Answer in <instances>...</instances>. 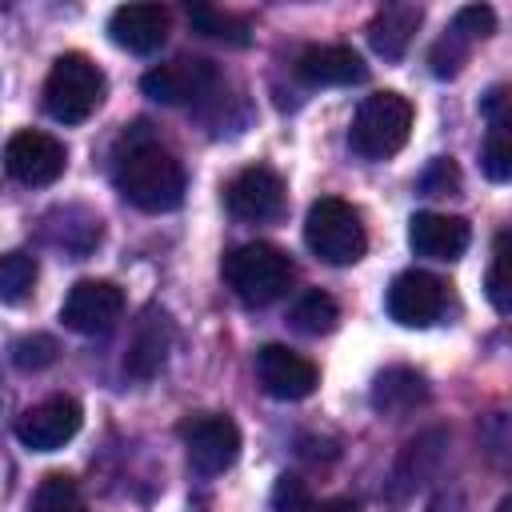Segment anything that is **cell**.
Listing matches in <instances>:
<instances>
[{"instance_id":"obj_1","label":"cell","mask_w":512,"mask_h":512,"mask_svg":"<svg viewBox=\"0 0 512 512\" xmlns=\"http://www.w3.org/2000/svg\"><path fill=\"white\" fill-rule=\"evenodd\" d=\"M120 196L140 212H172L184 200V168L156 140H136L116 156L112 172Z\"/></svg>"},{"instance_id":"obj_2","label":"cell","mask_w":512,"mask_h":512,"mask_svg":"<svg viewBox=\"0 0 512 512\" xmlns=\"http://www.w3.org/2000/svg\"><path fill=\"white\" fill-rule=\"evenodd\" d=\"M220 272H224V284L236 292V300H244L252 308H264V304L280 300L288 292V284H292L288 252H280L276 244H264V240L232 248L224 256Z\"/></svg>"},{"instance_id":"obj_3","label":"cell","mask_w":512,"mask_h":512,"mask_svg":"<svg viewBox=\"0 0 512 512\" xmlns=\"http://www.w3.org/2000/svg\"><path fill=\"white\" fill-rule=\"evenodd\" d=\"M104 72L84 52H64L52 60L44 80V112L60 124H84L104 104Z\"/></svg>"},{"instance_id":"obj_4","label":"cell","mask_w":512,"mask_h":512,"mask_svg":"<svg viewBox=\"0 0 512 512\" xmlns=\"http://www.w3.org/2000/svg\"><path fill=\"white\" fill-rule=\"evenodd\" d=\"M412 132V104L400 92H372L360 100L352 128H348V148L360 160H388L408 144Z\"/></svg>"},{"instance_id":"obj_5","label":"cell","mask_w":512,"mask_h":512,"mask_svg":"<svg viewBox=\"0 0 512 512\" xmlns=\"http://www.w3.org/2000/svg\"><path fill=\"white\" fill-rule=\"evenodd\" d=\"M304 244L316 260L344 268L356 264L368 248V232L360 224V212L340 196H320L304 216Z\"/></svg>"},{"instance_id":"obj_6","label":"cell","mask_w":512,"mask_h":512,"mask_svg":"<svg viewBox=\"0 0 512 512\" xmlns=\"http://www.w3.org/2000/svg\"><path fill=\"white\" fill-rule=\"evenodd\" d=\"M180 436H184V452H188V464L192 472L200 476H220L236 464L240 456V428L232 416L224 412H208V416H192L180 424Z\"/></svg>"},{"instance_id":"obj_7","label":"cell","mask_w":512,"mask_h":512,"mask_svg":"<svg viewBox=\"0 0 512 512\" xmlns=\"http://www.w3.org/2000/svg\"><path fill=\"white\" fill-rule=\"evenodd\" d=\"M68 152L56 136L40 132V128H20L8 136L4 144V172L28 188H48L64 176Z\"/></svg>"},{"instance_id":"obj_8","label":"cell","mask_w":512,"mask_h":512,"mask_svg":"<svg viewBox=\"0 0 512 512\" xmlns=\"http://www.w3.org/2000/svg\"><path fill=\"white\" fill-rule=\"evenodd\" d=\"M388 316L400 324V328H428L444 316V304H448V284L424 268H408L400 272L392 284H388Z\"/></svg>"},{"instance_id":"obj_9","label":"cell","mask_w":512,"mask_h":512,"mask_svg":"<svg viewBox=\"0 0 512 512\" xmlns=\"http://www.w3.org/2000/svg\"><path fill=\"white\" fill-rule=\"evenodd\" d=\"M124 316V292L112 280H76L60 304L64 328L80 336H104Z\"/></svg>"},{"instance_id":"obj_10","label":"cell","mask_w":512,"mask_h":512,"mask_svg":"<svg viewBox=\"0 0 512 512\" xmlns=\"http://www.w3.org/2000/svg\"><path fill=\"white\" fill-rule=\"evenodd\" d=\"M80 424H84V412L72 396H48V400L20 412L16 440L32 452H56L80 432Z\"/></svg>"},{"instance_id":"obj_11","label":"cell","mask_w":512,"mask_h":512,"mask_svg":"<svg viewBox=\"0 0 512 512\" xmlns=\"http://www.w3.org/2000/svg\"><path fill=\"white\" fill-rule=\"evenodd\" d=\"M216 68L200 56H180L168 64H156L140 76L144 96H152L156 104H192L200 96H208L216 88Z\"/></svg>"},{"instance_id":"obj_12","label":"cell","mask_w":512,"mask_h":512,"mask_svg":"<svg viewBox=\"0 0 512 512\" xmlns=\"http://www.w3.org/2000/svg\"><path fill=\"white\" fill-rule=\"evenodd\" d=\"M256 380L276 400H304V396L316 392L320 372L308 356L292 352L288 344H264L256 352Z\"/></svg>"},{"instance_id":"obj_13","label":"cell","mask_w":512,"mask_h":512,"mask_svg":"<svg viewBox=\"0 0 512 512\" xmlns=\"http://www.w3.org/2000/svg\"><path fill=\"white\" fill-rule=\"evenodd\" d=\"M224 200H228V212L236 220H276L284 212V180L264 168V164H252V168H240L228 188H224Z\"/></svg>"},{"instance_id":"obj_14","label":"cell","mask_w":512,"mask_h":512,"mask_svg":"<svg viewBox=\"0 0 512 512\" xmlns=\"http://www.w3.org/2000/svg\"><path fill=\"white\" fill-rule=\"evenodd\" d=\"M172 316L156 304H148L140 312V320L132 324V336H128V352H124V372L132 380H152L164 360H168V348H172Z\"/></svg>"},{"instance_id":"obj_15","label":"cell","mask_w":512,"mask_h":512,"mask_svg":"<svg viewBox=\"0 0 512 512\" xmlns=\"http://www.w3.org/2000/svg\"><path fill=\"white\" fill-rule=\"evenodd\" d=\"M408 244L416 256H428V260H460L464 248L472 244V228L464 216L416 212L408 220Z\"/></svg>"},{"instance_id":"obj_16","label":"cell","mask_w":512,"mask_h":512,"mask_svg":"<svg viewBox=\"0 0 512 512\" xmlns=\"http://www.w3.org/2000/svg\"><path fill=\"white\" fill-rule=\"evenodd\" d=\"M444 452H448V432L444 428H428L416 440H408L404 452H400V460H396V468H392V484H388L392 500H404L416 488H424L440 472Z\"/></svg>"},{"instance_id":"obj_17","label":"cell","mask_w":512,"mask_h":512,"mask_svg":"<svg viewBox=\"0 0 512 512\" xmlns=\"http://www.w3.org/2000/svg\"><path fill=\"white\" fill-rule=\"evenodd\" d=\"M108 36L116 48L148 56L168 40V8L160 4H120L108 16Z\"/></svg>"},{"instance_id":"obj_18","label":"cell","mask_w":512,"mask_h":512,"mask_svg":"<svg viewBox=\"0 0 512 512\" xmlns=\"http://www.w3.org/2000/svg\"><path fill=\"white\" fill-rule=\"evenodd\" d=\"M296 76L312 88H340V84H360L368 76V64L360 60L356 48L344 44H312L296 56Z\"/></svg>"},{"instance_id":"obj_19","label":"cell","mask_w":512,"mask_h":512,"mask_svg":"<svg viewBox=\"0 0 512 512\" xmlns=\"http://www.w3.org/2000/svg\"><path fill=\"white\" fill-rule=\"evenodd\" d=\"M420 20H424V8L420 4H388V8H380L372 16V24H368L372 52L384 56V60H400L408 52Z\"/></svg>"},{"instance_id":"obj_20","label":"cell","mask_w":512,"mask_h":512,"mask_svg":"<svg viewBox=\"0 0 512 512\" xmlns=\"http://www.w3.org/2000/svg\"><path fill=\"white\" fill-rule=\"evenodd\" d=\"M428 400V384L416 368H384L372 380V408L380 416H404Z\"/></svg>"},{"instance_id":"obj_21","label":"cell","mask_w":512,"mask_h":512,"mask_svg":"<svg viewBox=\"0 0 512 512\" xmlns=\"http://www.w3.org/2000/svg\"><path fill=\"white\" fill-rule=\"evenodd\" d=\"M288 320H292V328L304 332V336H328V332L340 324V308H336V300H332L328 292L308 288V292H300L296 304L288 308Z\"/></svg>"},{"instance_id":"obj_22","label":"cell","mask_w":512,"mask_h":512,"mask_svg":"<svg viewBox=\"0 0 512 512\" xmlns=\"http://www.w3.org/2000/svg\"><path fill=\"white\" fill-rule=\"evenodd\" d=\"M188 24L208 36V40H224L232 48H244L252 40L248 24L236 16V12H224V8H212V4H188Z\"/></svg>"},{"instance_id":"obj_23","label":"cell","mask_w":512,"mask_h":512,"mask_svg":"<svg viewBox=\"0 0 512 512\" xmlns=\"http://www.w3.org/2000/svg\"><path fill=\"white\" fill-rule=\"evenodd\" d=\"M36 276H40V268H36V256L32 252H20V248L4 252L0 256V300L4 304L28 300L32 288H36Z\"/></svg>"},{"instance_id":"obj_24","label":"cell","mask_w":512,"mask_h":512,"mask_svg":"<svg viewBox=\"0 0 512 512\" xmlns=\"http://www.w3.org/2000/svg\"><path fill=\"white\" fill-rule=\"evenodd\" d=\"M28 512H88V504H84V496H80V488H76L72 476L48 472L40 480V488L32 492Z\"/></svg>"},{"instance_id":"obj_25","label":"cell","mask_w":512,"mask_h":512,"mask_svg":"<svg viewBox=\"0 0 512 512\" xmlns=\"http://www.w3.org/2000/svg\"><path fill=\"white\" fill-rule=\"evenodd\" d=\"M468 48H472V40H464L456 28H448V36H440L436 44H432V52H428V64H432V76H456L460 72V64L468 60Z\"/></svg>"},{"instance_id":"obj_26","label":"cell","mask_w":512,"mask_h":512,"mask_svg":"<svg viewBox=\"0 0 512 512\" xmlns=\"http://www.w3.org/2000/svg\"><path fill=\"white\" fill-rule=\"evenodd\" d=\"M484 288H488L492 308L504 316V312L512 308V300H508V232H500V236H496V248H492V268H488Z\"/></svg>"},{"instance_id":"obj_27","label":"cell","mask_w":512,"mask_h":512,"mask_svg":"<svg viewBox=\"0 0 512 512\" xmlns=\"http://www.w3.org/2000/svg\"><path fill=\"white\" fill-rule=\"evenodd\" d=\"M12 364L24 368V372H40V368L56 364V340L44 336V332H36V336H20V340L12 344Z\"/></svg>"},{"instance_id":"obj_28","label":"cell","mask_w":512,"mask_h":512,"mask_svg":"<svg viewBox=\"0 0 512 512\" xmlns=\"http://www.w3.org/2000/svg\"><path fill=\"white\" fill-rule=\"evenodd\" d=\"M480 168L488 180L504 184L512 176V144H508V132L504 128H492L488 140H484V152H480Z\"/></svg>"},{"instance_id":"obj_29","label":"cell","mask_w":512,"mask_h":512,"mask_svg":"<svg viewBox=\"0 0 512 512\" xmlns=\"http://www.w3.org/2000/svg\"><path fill=\"white\" fill-rule=\"evenodd\" d=\"M272 512H316L308 484H304L300 476H288V472H284V476L276 480V488H272Z\"/></svg>"},{"instance_id":"obj_30","label":"cell","mask_w":512,"mask_h":512,"mask_svg":"<svg viewBox=\"0 0 512 512\" xmlns=\"http://www.w3.org/2000/svg\"><path fill=\"white\" fill-rule=\"evenodd\" d=\"M452 28L464 36V40H484L496 32V12L488 4H464L456 16H452Z\"/></svg>"},{"instance_id":"obj_31","label":"cell","mask_w":512,"mask_h":512,"mask_svg":"<svg viewBox=\"0 0 512 512\" xmlns=\"http://www.w3.org/2000/svg\"><path fill=\"white\" fill-rule=\"evenodd\" d=\"M456 184H460V172H456V164H452V160H444V156H440V160H432V164H428V172L420 176V188H424L428 196H444V192H452Z\"/></svg>"},{"instance_id":"obj_32","label":"cell","mask_w":512,"mask_h":512,"mask_svg":"<svg viewBox=\"0 0 512 512\" xmlns=\"http://www.w3.org/2000/svg\"><path fill=\"white\" fill-rule=\"evenodd\" d=\"M424 512H468V504H464V496H460L456 488H444V492H436V496L428 500Z\"/></svg>"},{"instance_id":"obj_33","label":"cell","mask_w":512,"mask_h":512,"mask_svg":"<svg viewBox=\"0 0 512 512\" xmlns=\"http://www.w3.org/2000/svg\"><path fill=\"white\" fill-rule=\"evenodd\" d=\"M316 512H360V508H356V500L336 496V500H328V504H324V508H316Z\"/></svg>"}]
</instances>
